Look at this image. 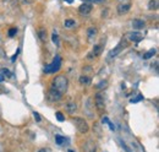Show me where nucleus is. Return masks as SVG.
I'll list each match as a JSON object with an SVG mask.
<instances>
[{"instance_id":"nucleus-9","label":"nucleus","mask_w":159,"mask_h":152,"mask_svg":"<svg viewBox=\"0 0 159 152\" xmlns=\"http://www.w3.org/2000/svg\"><path fill=\"white\" fill-rule=\"evenodd\" d=\"M102 50H103V45H102V44H97V45H94V48H93L92 53H89V57L88 58L99 57L100 54H102Z\"/></svg>"},{"instance_id":"nucleus-11","label":"nucleus","mask_w":159,"mask_h":152,"mask_svg":"<svg viewBox=\"0 0 159 152\" xmlns=\"http://www.w3.org/2000/svg\"><path fill=\"white\" fill-rule=\"evenodd\" d=\"M144 26H146V23H144L143 20L135 19L132 21V27H134L135 30H142V28H144Z\"/></svg>"},{"instance_id":"nucleus-18","label":"nucleus","mask_w":159,"mask_h":152,"mask_svg":"<svg viewBox=\"0 0 159 152\" xmlns=\"http://www.w3.org/2000/svg\"><path fill=\"white\" fill-rule=\"evenodd\" d=\"M55 141H57V144L59 145V146H61V145H65V142L67 141L64 136H60V135H57L55 136Z\"/></svg>"},{"instance_id":"nucleus-5","label":"nucleus","mask_w":159,"mask_h":152,"mask_svg":"<svg viewBox=\"0 0 159 152\" xmlns=\"http://www.w3.org/2000/svg\"><path fill=\"white\" fill-rule=\"evenodd\" d=\"M61 93L58 92L57 90H54V88H50L49 91H48V95H47V98H48V101H50V102H58L61 99Z\"/></svg>"},{"instance_id":"nucleus-2","label":"nucleus","mask_w":159,"mask_h":152,"mask_svg":"<svg viewBox=\"0 0 159 152\" xmlns=\"http://www.w3.org/2000/svg\"><path fill=\"white\" fill-rule=\"evenodd\" d=\"M60 68H61V59H60L59 55H57L55 59L53 60L52 64L45 65V68H44V73H47V74H55V73L59 71Z\"/></svg>"},{"instance_id":"nucleus-8","label":"nucleus","mask_w":159,"mask_h":152,"mask_svg":"<svg viewBox=\"0 0 159 152\" xmlns=\"http://www.w3.org/2000/svg\"><path fill=\"white\" fill-rule=\"evenodd\" d=\"M131 9V4L130 2H121L118 5V12H119L120 15H122V14H126L129 10Z\"/></svg>"},{"instance_id":"nucleus-3","label":"nucleus","mask_w":159,"mask_h":152,"mask_svg":"<svg viewBox=\"0 0 159 152\" xmlns=\"http://www.w3.org/2000/svg\"><path fill=\"white\" fill-rule=\"evenodd\" d=\"M74 124L81 134H86L89 130V126L83 118H74Z\"/></svg>"},{"instance_id":"nucleus-1","label":"nucleus","mask_w":159,"mask_h":152,"mask_svg":"<svg viewBox=\"0 0 159 152\" xmlns=\"http://www.w3.org/2000/svg\"><path fill=\"white\" fill-rule=\"evenodd\" d=\"M67 87H69V80L67 77L64 75H58L54 80H53V83H52V88L57 90L58 92H60L61 95L64 92L67 91Z\"/></svg>"},{"instance_id":"nucleus-7","label":"nucleus","mask_w":159,"mask_h":152,"mask_svg":"<svg viewBox=\"0 0 159 152\" xmlns=\"http://www.w3.org/2000/svg\"><path fill=\"white\" fill-rule=\"evenodd\" d=\"M126 36H127V39H130L131 42H135V43L141 42L142 38H143V36H142L139 32H129Z\"/></svg>"},{"instance_id":"nucleus-17","label":"nucleus","mask_w":159,"mask_h":152,"mask_svg":"<svg viewBox=\"0 0 159 152\" xmlns=\"http://www.w3.org/2000/svg\"><path fill=\"white\" fill-rule=\"evenodd\" d=\"M80 82H81V85H91V82H92V80H91V77H88V76L83 75L80 77Z\"/></svg>"},{"instance_id":"nucleus-33","label":"nucleus","mask_w":159,"mask_h":152,"mask_svg":"<svg viewBox=\"0 0 159 152\" xmlns=\"http://www.w3.org/2000/svg\"><path fill=\"white\" fill-rule=\"evenodd\" d=\"M66 2H69V4H71V2H74V0H65Z\"/></svg>"},{"instance_id":"nucleus-4","label":"nucleus","mask_w":159,"mask_h":152,"mask_svg":"<svg viewBox=\"0 0 159 152\" xmlns=\"http://www.w3.org/2000/svg\"><path fill=\"white\" fill-rule=\"evenodd\" d=\"M94 102H96V107L99 111H103L105 108V96H104V93L103 92L97 93L96 97H94Z\"/></svg>"},{"instance_id":"nucleus-22","label":"nucleus","mask_w":159,"mask_h":152,"mask_svg":"<svg viewBox=\"0 0 159 152\" xmlns=\"http://www.w3.org/2000/svg\"><path fill=\"white\" fill-rule=\"evenodd\" d=\"M52 39H53V42L55 43V45H59V36H58L55 32L53 33V36H52Z\"/></svg>"},{"instance_id":"nucleus-23","label":"nucleus","mask_w":159,"mask_h":152,"mask_svg":"<svg viewBox=\"0 0 159 152\" xmlns=\"http://www.w3.org/2000/svg\"><path fill=\"white\" fill-rule=\"evenodd\" d=\"M1 73L4 74V75H2L4 77H5V76H6V77H11V76H12V74H11L7 69H1Z\"/></svg>"},{"instance_id":"nucleus-25","label":"nucleus","mask_w":159,"mask_h":152,"mask_svg":"<svg viewBox=\"0 0 159 152\" xmlns=\"http://www.w3.org/2000/svg\"><path fill=\"white\" fill-rule=\"evenodd\" d=\"M104 1L105 0H86V2H88V4H102Z\"/></svg>"},{"instance_id":"nucleus-31","label":"nucleus","mask_w":159,"mask_h":152,"mask_svg":"<svg viewBox=\"0 0 159 152\" xmlns=\"http://www.w3.org/2000/svg\"><path fill=\"white\" fill-rule=\"evenodd\" d=\"M19 52H20V49H19V50H17V52H16V53H15V55H14V57L11 58V61H15V59H16V58H17V54H19Z\"/></svg>"},{"instance_id":"nucleus-34","label":"nucleus","mask_w":159,"mask_h":152,"mask_svg":"<svg viewBox=\"0 0 159 152\" xmlns=\"http://www.w3.org/2000/svg\"><path fill=\"white\" fill-rule=\"evenodd\" d=\"M69 152H75V151H72V150H69Z\"/></svg>"},{"instance_id":"nucleus-30","label":"nucleus","mask_w":159,"mask_h":152,"mask_svg":"<svg viewBox=\"0 0 159 152\" xmlns=\"http://www.w3.org/2000/svg\"><path fill=\"white\" fill-rule=\"evenodd\" d=\"M107 124H108V125H109V128H110V130H115V126H114V125H113V123H110V121H109V120H108V123H107Z\"/></svg>"},{"instance_id":"nucleus-10","label":"nucleus","mask_w":159,"mask_h":152,"mask_svg":"<svg viewBox=\"0 0 159 152\" xmlns=\"http://www.w3.org/2000/svg\"><path fill=\"white\" fill-rule=\"evenodd\" d=\"M125 47V43L124 42H121V43H119V45L115 48V49H113L110 53H109V57L110 58H115V57H118V54H119L120 52L122 50V48Z\"/></svg>"},{"instance_id":"nucleus-27","label":"nucleus","mask_w":159,"mask_h":152,"mask_svg":"<svg viewBox=\"0 0 159 152\" xmlns=\"http://www.w3.org/2000/svg\"><path fill=\"white\" fill-rule=\"evenodd\" d=\"M142 99H143V97H142V96H137L136 98H132V99H131V102H132V103H136V102H139V101H142Z\"/></svg>"},{"instance_id":"nucleus-24","label":"nucleus","mask_w":159,"mask_h":152,"mask_svg":"<svg viewBox=\"0 0 159 152\" xmlns=\"http://www.w3.org/2000/svg\"><path fill=\"white\" fill-rule=\"evenodd\" d=\"M55 116H57V119H58L59 121H64V120H65V116L62 115V113H61V112H57Z\"/></svg>"},{"instance_id":"nucleus-16","label":"nucleus","mask_w":159,"mask_h":152,"mask_svg":"<svg viewBox=\"0 0 159 152\" xmlns=\"http://www.w3.org/2000/svg\"><path fill=\"white\" fill-rule=\"evenodd\" d=\"M38 36H39V39L43 42V43H45L47 42V31L44 30V28H40L39 31H38Z\"/></svg>"},{"instance_id":"nucleus-32","label":"nucleus","mask_w":159,"mask_h":152,"mask_svg":"<svg viewBox=\"0 0 159 152\" xmlns=\"http://www.w3.org/2000/svg\"><path fill=\"white\" fill-rule=\"evenodd\" d=\"M4 78H5V77L0 74V82H2V81H4Z\"/></svg>"},{"instance_id":"nucleus-15","label":"nucleus","mask_w":159,"mask_h":152,"mask_svg":"<svg viewBox=\"0 0 159 152\" xmlns=\"http://www.w3.org/2000/svg\"><path fill=\"white\" fill-rule=\"evenodd\" d=\"M159 7V0H151L148 2V9L149 10H158Z\"/></svg>"},{"instance_id":"nucleus-19","label":"nucleus","mask_w":159,"mask_h":152,"mask_svg":"<svg viewBox=\"0 0 159 152\" xmlns=\"http://www.w3.org/2000/svg\"><path fill=\"white\" fill-rule=\"evenodd\" d=\"M154 54H156V49H149L147 53L143 54V59H151Z\"/></svg>"},{"instance_id":"nucleus-14","label":"nucleus","mask_w":159,"mask_h":152,"mask_svg":"<svg viewBox=\"0 0 159 152\" xmlns=\"http://www.w3.org/2000/svg\"><path fill=\"white\" fill-rule=\"evenodd\" d=\"M66 111H67L70 114L75 113V112L77 111V104L74 103V102H69V103L66 104Z\"/></svg>"},{"instance_id":"nucleus-26","label":"nucleus","mask_w":159,"mask_h":152,"mask_svg":"<svg viewBox=\"0 0 159 152\" xmlns=\"http://www.w3.org/2000/svg\"><path fill=\"white\" fill-rule=\"evenodd\" d=\"M16 33H17V30H16V28H10V30H9V36H10V37H15Z\"/></svg>"},{"instance_id":"nucleus-28","label":"nucleus","mask_w":159,"mask_h":152,"mask_svg":"<svg viewBox=\"0 0 159 152\" xmlns=\"http://www.w3.org/2000/svg\"><path fill=\"white\" fill-rule=\"evenodd\" d=\"M33 116H34V119L37 120V121H40L42 120V118H40V115L37 112H33Z\"/></svg>"},{"instance_id":"nucleus-29","label":"nucleus","mask_w":159,"mask_h":152,"mask_svg":"<svg viewBox=\"0 0 159 152\" xmlns=\"http://www.w3.org/2000/svg\"><path fill=\"white\" fill-rule=\"evenodd\" d=\"M37 152H52V150H50V149H48V147H43V149L38 150Z\"/></svg>"},{"instance_id":"nucleus-6","label":"nucleus","mask_w":159,"mask_h":152,"mask_svg":"<svg viewBox=\"0 0 159 152\" xmlns=\"http://www.w3.org/2000/svg\"><path fill=\"white\" fill-rule=\"evenodd\" d=\"M79 11H80V14H81V15H83V16L88 15V14L92 11V4H88V2L82 4V5L79 7Z\"/></svg>"},{"instance_id":"nucleus-13","label":"nucleus","mask_w":159,"mask_h":152,"mask_svg":"<svg viewBox=\"0 0 159 152\" xmlns=\"http://www.w3.org/2000/svg\"><path fill=\"white\" fill-rule=\"evenodd\" d=\"M83 149L86 152H96V144L92 141H88L87 144H84Z\"/></svg>"},{"instance_id":"nucleus-20","label":"nucleus","mask_w":159,"mask_h":152,"mask_svg":"<svg viewBox=\"0 0 159 152\" xmlns=\"http://www.w3.org/2000/svg\"><path fill=\"white\" fill-rule=\"evenodd\" d=\"M75 25H76V23H75L74 20H65V22H64V26H65L66 28H72Z\"/></svg>"},{"instance_id":"nucleus-12","label":"nucleus","mask_w":159,"mask_h":152,"mask_svg":"<svg viewBox=\"0 0 159 152\" xmlns=\"http://www.w3.org/2000/svg\"><path fill=\"white\" fill-rule=\"evenodd\" d=\"M97 33H98V31H97V28L96 27H89L88 30H87V36H88V40H93L94 38L97 37Z\"/></svg>"},{"instance_id":"nucleus-21","label":"nucleus","mask_w":159,"mask_h":152,"mask_svg":"<svg viewBox=\"0 0 159 152\" xmlns=\"http://www.w3.org/2000/svg\"><path fill=\"white\" fill-rule=\"evenodd\" d=\"M107 86H108V82L104 80V81H100V82L98 83V85H97V86H96V87H97L98 90H102V88H105Z\"/></svg>"}]
</instances>
